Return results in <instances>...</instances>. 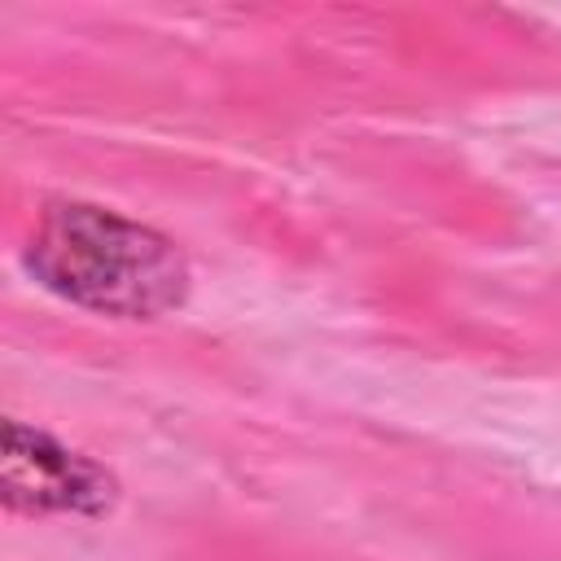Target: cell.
Returning a JSON list of instances; mask_svg holds the SVG:
<instances>
[{
	"mask_svg": "<svg viewBox=\"0 0 561 561\" xmlns=\"http://www.w3.org/2000/svg\"><path fill=\"white\" fill-rule=\"evenodd\" d=\"M4 500L13 508H70V513H101L114 500V482L83 456L57 447L53 438L9 421L4 430Z\"/></svg>",
	"mask_w": 561,
	"mask_h": 561,
	"instance_id": "obj_2",
	"label": "cell"
},
{
	"mask_svg": "<svg viewBox=\"0 0 561 561\" xmlns=\"http://www.w3.org/2000/svg\"><path fill=\"white\" fill-rule=\"evenodd\" d=\"M26 263L53 294L105 316H162L188 289V267L167 237L96 206H53Z\"/></svg>",
	"mask_w": 561,
	"mask_h": 561,
	"instance_id": "obj_1",
	"label": "cell"
}]
</instances>
